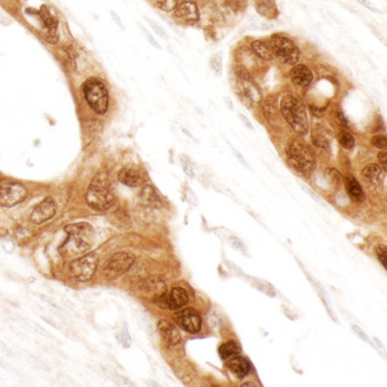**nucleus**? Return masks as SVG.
<instances>
[{
    "mask_svg": "<svg viewBox=\"0 0 387 387\" xmlns=\"http://www.w3.org/2000/svg\"><path fill=\"white\" fill-rule=\"evenodd\" d=\"M67 240L60 247V253L67 257H78L86 253L95 242V230L89 223H75L64 228Z\"/></svg>",
    "mask_w": 387,
    "mask_h": 387,
    "instance_id": "nucleus-1",
    "label": "nucleus"
},
{
    "mask_svg": "<svg viewBox=\"0 0 387 387\" xmlns=\"http://www.w3.org/2000/svg\"><path fill=\"white\" fill-rule=\"evenodd\" d=\"M280 113L294 133L306 134L309 128L306 107L298 97L287 95L280 101Z\"/></svg>",
    "mask_w": 387,
    "mask_h": 387,
    "instance_id": "nucleus-2",
    "label": "nucleus"
},
{
    "mask_svg": "<svg viewBox=\"0 0 387 387\" xmlns=\"http://www.w3.org/2000/svg\"><path fill=\"white\" fill-rule=\"evenodd\" d=\"M287 161L293 169L307 175L313 171L316 166L315 152L303 141L294 140L290 143L286 151Z\"/></svg>",
    "mask_w": 387,
    "mask_h": 387,
    "instance_id": "nucleus-3",
    "label": "nucleus"
},
{
    "mask_svg": "<svg viewBox=\"0 0 387 387\" xmlns=\"http://www.w3.org/2000/svg\"><path fill=\"white\" fill-rule=\"evenodd\" d=\"M234 75H235V80H234L235 91L237 96L242 99V101L247 106H254V105L259 104L262 95H261L259 86L251 78L249 70L241 66L236 67Z\"/></svg>",
    "mask_w": 387,
    "mask_h": 387,
    "instance_id": "nucleus-4",
    "label": "nucleus"
},
{
    "mask_svg": "<svg viewBox=\"0 0 387 387\" xmlns=\"http://www.w3.org/2000/svg\"><path fill=\"white\" fill-rule=\"evenodd\" d=\"M269 45L273 50L274 58L287 66H294L300 60V49L297 43L284 34H274L269 38Z\"/></svg>",
    "mask_w": 387,
    "mask_h": 387,
    "instance_id": "nucleus-5",
    "label": "nucleus"
},
{
    "mask_svg": "<svg viewBox=\"0 0 387 387\" xmlns=\"http://www.w3.org/2000/svg\"><path fill=\"white\" fill-rule=\"evenodd\" d=\"M85 100L98 114H105L108 108V92L106 86L98 79H90L83 87Z\"/></svg>",
    "mask_w": 387,
    "mask_h": 387,
    "instance_id": "nucleus-6",
    "label": "nucleus"
},
{
    "mask_svg": "<svg viewBox=\"0 0 387 387\" xmlns=\"http://www.w3.org/2000/svg\"><path fill=\"white\" fill-rule=\"evenodd\" d=\"M87 204L97 211H105L110 209L114 203V197L105 181L97 177L91 184L86 193Z\"/></svg>",
    "mask_w": 387,
    "mask_h": 387,
    "instance_id": "nucleus-7",
    "label": "nucleus"
},
{
    "mask_svg": "<svg viewBox=\"0 0 387 387\" xmlns=\"http://www.w3.org/2000/svg\"><path fill=\"white\" fill-rule=\"evenodd\" d=\"M97 266H98V255L90 253L70 263V274L79 281H89L95 275Z\"/></svg>",
    "mask_w": 387,
    "mask_h": 387,
    "instance_id": "nucleus-8",
    "label": "nucleus"
},
{
    "mask_svg": "<svg viewBox=\"0 0 387 387\" xmlns=\"http://www.w3.org/2000/svg\"><path fill=\"white\" fill-rule=\"evenodd\" d=\"M28 190L19 183H6L0 186V205L12 207L25 200Z\"/></svg>",
    "mask_w": 387,
    "mask_h": 387,
    "instance_id": "nucleus-9",
    "label": "nucleus"
},
{
    "mask_svg": "<svg viewBox=\"0 0 387 387\" xmlns=\"http://www.w3.org/2000/svg\"><path fill=\"white\" fill-rule=\"evenodd\" d=\"M134 262L135 256L133 254L127 253V251L117 253L108 261L106 268H105V273L108 278H117L128 272Z\"/></svg>",
    "mask_w": 387,
    "mask_h": 387,
    "instance_id": "nucleus-10",
    "label": "nucleus"
},
{
    "mask_svg": "<svg viewBox=\"0 0 387 387\" xmlns=\"http://www.w3.org/2000/svg\"><path fill=\"white\" fill-rule=\"evenodd\" d=\"M38 18L42 22L46 30V38L48 42L56 43L58 41V19L52 10L47 5H43L37 12Z\"/></svg>",
    "mask_w": 387,
    "mask_h": 387,
    "instance_id": "nucleus-11",
    "label": "nucleus"
},
{
    "mask_svg": "<svg viewBox=\"0 0 387 387\" xmlns=\"http://www.w3.org/2000/svg\"><path fill=\"white\" fill-rule=\"evenodd\" d=\"M174 18L184 24H195L200 18L197 2L193 0H183L174 8Z\"/></svg>",
    "mask_w": 387,
    "mask_h": 387,
    "instance_id": "nucleus-12",
    "label": "nucleus"
},
{
    "mask_svg": "<svg viewBox=\"0 0 387 387\" xmlns=\"http://www.w3.org/2000/svg\"><path fill=\"white\" fill-rule=\"evenodd\" d=\"M175 322L181 329L190 334H197L201 329L200 315L193 309L181 310L175 315Z\"/></svg>",
    "mask_w": 387,
    "mask_h": 387,
    "instance_id": "nucleus-13",
    "label": "nucleus"
},
{
    "mask_svg": "<svg viewBox=\"0 0 387 387\" xmlns=\"http://www.w3.org/2000/svg\"><path fill=\"white\" fill-rule=\"evenodd\" d=\"M156 303L161 307L179 310L189 303V293L183 287H174L168 294H165V297L161 298Z\"/></svg>",
    "mask_w": 387,
    "mask_h": 387,
    "instance_id": "nucleus-14",
    "label": "nucleus"
},
{
    "mask_svg": "<svg viewBox=\"0 0 387 387\" xmlns=\"http://www.w3.org/2000/svg\"><path fill=\"white\" fill-rule=\"evenodd\" d=\"M56 213V203L52 198H46L32 211L30 219L35 224H42L48 222Z\"/></svg>",
    "mask_w": 387,
    "mask_h": 387,
    "instance_id": "nucleus-15",
    "label": "nucleus"
},
{
    "mask_svg": "<svg viewBox=\"0 0 387 387\" xmlns=\"http://www.w3.org/2000/svg\"><path fill=\"white\" fill-rule=\"evenodd\" d=\"M160 335L168 345H177L181 342V334L175 324L171 323L167 319H162L157 324Z\"/></svg>",
    "mask_w": 387,
    "mask_h": 387,
    "instance_id": "nucleus-16",
    "label": "nucleus"
},
{
    "mask_svg": "<svg viewBox=\"0 0 387 387\" xmlns=\"http://www.w3.org/2000/svg\"><path fill=\"white\" fill-rule=\"evenodd\" d=\"M291 81L298 87H307L313 80L311 69L305 64H294L290 72Z\"/></svg>",
    "mask_w": 387,
    "mask_h": 387,
    "instance_id": "nucleus-17",
    "label": "nucleus"
},
{
    "mask_svg": "<svg viewBox=\"0 0 387 387\" xmlns=\"http://www.w3.org/2000/svg\"><path fill=\"white\" fill-rule=\"evenodd\" d=\"M142 291L145 294V297L150 298L151 300H154L155 303H156L161 298L165 297L167 289L162 280L152 278V279L145 280V283H143Z\"/></svg>",
    "mask_w": 387,
    "mask_h": 387,
    "instance_id": "nucleus-18",
    "label": "nucleus"
},
{
    "mask_svg": "<svg viewBox=\"0 0 387 387\" xmlns=\"http://www.w3.org/2000/svg\"><path fill=\"white\" fill-rule=\"evenodd\" d=\"M118 180L121 181L123 185L129 187H139L143 184L145 178H143L142 172L139 171L137 168L134 167H127V168H123L118 174Z\"/></svg>",
    "mask_w": 387,
    "mask_h": 387,
    "instance_id": "nucleus-19",
    "label": "nucleus"
},
{
    "mask_svg": "<svg viewBox=\"0 0 387 387\" xmlns=\"http://www.w3.org/2000/svg\"><path fill=\"white\" fill-rule=\"evenodd\" d=\"M250 50L255 56L259 57L260 60L266 61V62H269V61L274 60V54H273V50H272V47L269 45V42H267V41H263V40L251 41Z\"/></svg>",
    "mask_w": 387,
    "mask_h": 387,
    "instance_id": "nucleus-20",
    "label": "nucleus"
},
{
    "mask_svg": "<svg viewBox=\"0 0 387 387\" xmlns=\"http://www.w3.org/2000/svg\"><path fill=\"white\" fill-rule=\"evenodd\" d=\"M255 10L261 17L267 19H275L279 14L277 2L274 0H255Z\"/></svg>",
    "mask_w": 387,
    "mask_h": 387,
    "instance_id": "nucleus-21",
    "label": "nucleus"
},
{
    "mask_svg": "<svg viewBox=\"0 0 387 387\" xmlns=\"http://www.w3.org/2000/svg\"><path fill=\"white\" fill-rule=\"evenodd\" d=\"M140 195H141V199H142L143 203L149 205V206L156 207V209L162 207V205H163L162 199H161L160 194L157 193V191L155 190L152 186H150V185H146V186L143 187L142 191H141Z\"/></svg>",
    "mask_w": 387,
    "mask_h": 387,
    "instance_id": "nucleus-22",
    "label": "nucleus"
},
{
    "mask_svg": "<svg viewBox=\"0 0 387 387\" xmlns=\"http://www.w3.org/2000/svg\"><path fill=\"white\" fill-rule=\"evenodd\" d=\"M345 190H347L348 195L354 201L361 203V201L365 200V192H363L361 185L354 177L345 178Z\"/></svg>",
    "mask_w": 387,
    "mask_h": 387,
    "instance_id": "nucleus-23",
    "label": "nucleus"
},
{
    "mask_svg": "<svg viewBox=\"0 0 387 387\" xmlns=\"http://www.w3.org/2000/svg\"><path fill=\"white\" fill-rule=\"evenodd\" d=\"M228 367L234 374L240 378L245 377V375L249 373V371H250L249 362L242 356H236L234 357V359H231L228 363Z\"/></svg>",
    "mask_w": 387,
    "mask_h": 387,
    "instance_id": "nucleus-24",
    "label": "nucleus"
},
{
    "mask_svg": "<svg viewBox=\"0 0 387 387\" xmlns=\"http://www.w3.org/2000/svg\"><path fill=\"white\" fill-rule=\"evenodd\" d=\"M262 112H263V116H265V118L269 123H274L279 121L280 113L277 107V104H275L273 97H268V98H266L265 100H263Z\"/></svg>",
    "mask_w": 387,
    "mask_h": 387,
    "instance_id": "nucleus-25",
    "label": "nucleus"
},
{
    "mask_svg": "<svg viewBox=\"0 0 387 387\" xmlns=\"http://www.w3.org/2000/svg\"><path fill=\"white\" fill-rule=\"evenodd\" d=\"M383 168L380 166L375 165V163H371V165L366 166L362 171V178L369 184L377 185L381 181V177H383Z\"/></svg>",
    "mask_w": 387,
    "mask_h": 387,
    "instance_id": "nucleus-26",
    "label": "nucleus"
},
{
    "mask_svg": "<svg viewBox=\"0 0 387 387\" xmlns=\"http://www.w3.org/2000/svg\"><path fill=\"white\" fill-rule=\"evenodd\" d=\"M237 353H240V345L235 341H229L219 347V355L223 360L236 355Z\"/></svg>",
    "mask_w": 387,
    "mask_h": 387,
    "instance_id": "nucleus-27",
    "label": "nucleus"
},
{
    "mask_svg": "<svg viewBox=\"0 0 387 387\" xmlns=\"http://www.w3.org/2000/svg\"><path fill=\"white\" fill-rule=\"evenodd\" d=\"M155 7L165 12H171L178 5L179 0H149Z\"/></svg>",
    "mask_w": 387,
    "mask_h": 387,
    "instance_id": "nucleus-28",
    "label": "nucleus"
},
{
    "mask_svg": "<svg viewBox=\"0 0 387 387\" xmlns=\"http://www.w3.org/2000/svg\"><path fill=\"white\" fill-rule=\"evenodd\" d=\"M339 143H341V145L344 149H347V150H351V149L354 148V145H355V139H354L353 135L347 133V131H341V133H339Z\"/></svg>",
    "mask_w": 387,
    "mask_h": 387,
    "instance_id": "nucleus-29",
    "label": "nucleus"
},
{
    "mask_svg": "<svg viewBox=\"0 0 387 387\" xmlns=\"http://www.w3.org/2000/svg\"><path fill=\"white\" fill-rule=\"evenodd\" d=\"M312 142L313 145L321 149H328L329 148V140L325 136L324 134L318 133V131H313L312 134Z\"/></svg>",
    "mask_w": 387,
    "mask_h": 387,
    "instance_id": "nucleus-30",
    "label": "nucleus"
},
{
    "mask_svg": "<svg viewBox=\"0 0 387 387\" xmlns=\"http://www.w3.org/2000/svg\"><path fill=\"white\" fill-rule=\"evenodd\" d=\"M223 60L221 54H215L210 58V67L216 75L221 76L223 72Z\"/></svg>",
    "mask_w": 387,
    "mask_h": 387,
    "instance_id": "nucleus-31",
    "label": "nucleus"
},
{
    "mask_svg": "<svg viewBox=\"0 0 387 387\" xmlns=\"http://www.w3.org/2000/svg\"><path fill=\"white\" fill-rule=\"evenodd\" d=\"M324 175L327 177L328 181L333 185V186H339V183H341L342 180V177L341 174H339V171H336L335 168H328L327 171L324 172Z\"/></svg>",
    "mask_w": 387,
    "mask_h": 387,
    "instance_id": "nucleus-32",
    "label": "nucleus"
},
{
    "mask_svg": "<svg viewBox=\"0 0 387 387\" xmlns=\"http://www.w3.org/2000/svg\"><path fill=\"white\" fill-rule=\"evenodd\" d=\"M371 143L375 148L380 149V150H386L387 148V140L385 135H375V136L372 137Z\"/></svg>",
    "mask_w": 387,
    "mask_h": 387,
    "instance_id": "nucleus-33",
    "label": "nucleus"
},
{
    "mask_svg": "<svg viewBox=\"0 0 387 387\" xmlns=\"http://www.w3.org/2000/svg\"><path fill=\"white\" fill-rule=\"evenodd\" d=\"M181 163H183L185 173H186L187 175H190V177H194V168H193L192 162H191L189 157L186 156L181 157Z\"/></svg>",
    "mask_w": 387,
    "mask_h": 387,
    "instance_id": "nucleus-34",
    "label": "nucleus"
},
{
    "mask_svg": "<svg viewBox=\"0 0 387 387\" xmlns=\"http://www.w3.org/2000/svg\"><path fill=\"white\" fill-rule=\"evenodd\" d=\"M117 339H118L119 343H121L123 347L129 348L131 345V339H130V336H129L127 330L121 331V333L117 335Z\"/></svg>",
    "mask_w": 387,
    "mask_h": 387,
    "instance_id": "nucleus-35",
    "label": "nucleus"
},
{
    "mask_svg": "<svg viewBox=\"0 0 387 387\" xmlns=\"http://www.w3.org/2000/svg\"><path fill=\"white\" fill-rule=\"evenodd\" d=\"M377 255H378V259H379V261L381 263H383V266L385 267V268H387V248L386 245H379V247L377 248Z\"/></svg>",
    "mask_w": 387,
    "mask_h": 387,
    "instance_id": "nucleus-36",
    "label": "nucleus"
},
{
    "mask_svg": "<svg viewBox=\"0 0 387 387\" xmlns=\"http://www.w3.org/2000/svg\"><path fill=\"white\" fill-rule=\"evenodd\" d=\"M356 1L359 2V4H361L363 7L367 8V10L372 11V12H374V13H381V11H380L379 8H378L377 6H375V5L373 4V2L371 1V0H356Z\"/></svg>",
    "mask_w": 387,
    "mask_h": 387,
    "instance_id": "nucleus-37",
    "label": "nucleus"
},
{
    "mask_svg": "<svg viewBox=\"0 0 387 387\" xmlns=\"http://www.w3.org/2000/svg\"><path fill=\"white\" fill-rule=\"evenodd\" d=\"M148 23H149V25H150V28L152 29V30H154L155 32H156V34L159 35L160 37H162V38H165V40H167V34H166V31L163 30V29L161 28L160 25H157L156 23L152 22V20H150V19H148Z\"/></svg>",
    "mask_w": 387,
    "mask_h": 387,
    "instance_id": "nucleus-38",
    "label": "nucleus"
},
{
    "mask_svg": "<svg viewBox=\"0 0 387 387\" xmlns=\"http://www.w3.org/2000/svg\"><path fill=\"white\" fill-rule=\"evenodd\" d=\"M378 160H379L381 167H383V171L386 172L387 171V152L386 150H383L379 152L378 155Z\"/></svg>",
    "mask_w": 387,
    "mask_h": 387,
    "instance_id": "nucleus-39",
    "label": "nucleus"
},
{
    "mask_svg": "<svg viewBox=\"0 0 387 387\" xmlns=\"http://www.w3.org/2000/svg\"><path fill=\"white\" fill-rule=\"evenodd\" d=\"M229 6L235 8V10H240L245 5V0H227Z\"/></svg>",
    "mask_w": 387,
    "mask_h": 387,
    "instance_id": "nucleus-40",
    "label": "nucleus"
},
{
    "mask_svg": "<svg viewBox=\"0 0 387 387\" xmlns=\"http://www.w3.org/2000/svg\"><path fill=\"white\" fill-rule=\"evenodd\" d=\"M300 187H301V189H303V191H305V192H306V193H307V194H310V195H311V198H312V199H315V200H316V201H317V203H319V204H322V205H324V203H323V201H322V199H321V198H319V197H318V195H317V194H316V193H313V192H312V191H311V190H309V189H307V187H306V186H304V185H303V184H300Z\"/></svg>",
    "mask_w": 387,
    "mask_h": 387,
    "instance_id": "nucleus-41",
    "label": "nucleus"
},
{
    "mask_svg": "<svg viewBox=\"0 0 387 387\" xmlns=\"http://www.w3.org/2000/svg\"><path fill=\"white\" fill-rule=\"evenodd\" d=\"M143 32H145V37L148 38V41H149V42H150V45H151L152 47H155V48H156V49H161V46L159 45V43L156 42V41L154 40V37H152L151 35L149 34V32L145 30V29H143Z\"/></svg>",
    "mask_w": 387,
    "mask_h": 387,
    "instance_id": "nucleus-42",
    "label": "nucleus"
},
{
    "mask_svg": "<svg viewBox=\"0 0 387 387\" xmlns=\"http://www.w3.org/2000/svg\"><path fill=\"white\" fill-rule=\"evenodd\" d=\"M111 17H112V19L114 20V23H116V24L118 25L119 28L122 29V30H124L125 28H124V25H123V22H122V19L119 18V16H118V14H117L116 12H114V11H111Z\"/></svg>",
    "mask_w": 387,
    "mask_h": 387,
    "instance_id": "nucleus-43",
    "label": "nucleus"
},
{
    "mask_svg": "<svg viewBox=\"0 0 387 387\" xmlns=\"http://www.w3.org/2000/svg\"><path fill=\"white\" fill-rule=\"evenodd\" d=\"M351 329H353L354 331H355V333H356V335L359 336V337H361V339H363V341H366V342H369V339H368L367 335H366V334L363 333V331H362L361 329H360L359 327H355V325H354V327L351 328Z\"/></svg>",
    "mask_w": 387,
    "mask_h": 387,
    "instance_id": "nucleus-44",
    "label": "nucleus"
},
{
    "mask_svg": "<svg viewBox=\"0 0 387 387\" xmlns=\"http://www.w3.org/2000/svg\"><path fill=\"white\" fill-rule=\"evenodd\" d=\"M231 149H233V152H234V154H235V156L237 157V159H239V160H240V162H241V163H242V165H243V166H245V167H248V168H249V166H248V163H247V162H245V160H244V157H243V156H242V155H241V152H240V151H237V150H236V149H235V148H234V146H231Z\"/></svg>",
    "mask_w": 387,
    "mask_h": 387,
    "instance_id": "nucleus-45",
    "label": "nucleus"
},
{
    "mask_svg": "<svg viewBox=\"0 0 387 387\" xmlns=\"http://www.w3.org/2000/svg\"><path fill=\"white\" fill-rule=\"evenodd\" d=\"M239 117H240V119H241V121H242L243 123H244V124H245V127H248L249 129H250V130H254V127H253V124H251V122L249 121V119L247 118V117L244 116V114L240 113V114H239Z\"/></svg>",
    "mask_w": 387,
    "mask_h": 387,
    "instance_id": "nucleus-46",
    "label": "nucleus"
},
{
    "mask_svg": "<svg viewBox=\"0 0 387 387\" xmlns=\"http://www.w3.org/2000/svg\"><path fill=\"white\" fill-rule=\"evenodd\" d=\"M337 119H339V122L341 123L343 127H348L347 118H345V116L342 112H337Z\"/></svg>",
    "mask_w": 387,
    "mask_h": 387,
    "instance_id": "nucleus-47",
    "label": "nucleus"
},
{
    "mask_svg": "<svg viewBox=\"0 0 387 387\" xmlns=\"http://www.w3.org/2000/svg\"><path fill=\"white\" fill-rule=\"evenodd\" d=\"M225 101H227V104H228V106H230V108H231V110H233V108H234V106H233V102H231V100H230V99H229V98H225Z\"/></svg>",
    "mask_w": 387,
    "mask_h": 387,
    "instance_id": "nucleus-48",
    "label": "nucleus"
},
{
    "mask_svg": "<svg viewBox=\"0 0 387 387\" xmlns=\"http://www.w3.org/2000/svg\"><path fill=\"white\" fill-rule=\"evenodd\" d=\"M243 386H254L253 384H243Z\"/></svg>",
    "mask_w": 387,
    "mask_h": 387,
    "instance_id": "nucleus-49",
    "label": "nucleus"
}]
</instances>
